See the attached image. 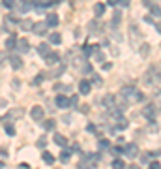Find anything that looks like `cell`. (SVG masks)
<instances>
[{"instance_id":"obj_1","label":"cell","mask_w":161,"mask_h":169,"mask_svg":"<svg viewBox=\"0 0 161 169\" xmlns=\"http://www.w3.org/2000/svg\"><path fill=\"white\" fill-rule=\"evenodd\" d=\"M120 94H122L126 100H131V102H139V100H143V94H141L135 87H124V88L120 90Z\"/></svg>"},{"instance_id":"obj_2","label":"cell","mask_w":161,"mask_h":169,"mask_svg":"<svg viewBox=\"0 0 161 169\" xmlns=\"http://www.w3.org/2000/svg\"><path fill=\"white\" fill-rule=\"evenodd\" d=\"M124 154H126L128 158H137V156H139V147H137L135 143H129V145H126Z\"/></svg>"},{"instance_id":"obj_3","label":"cell","mask_w":161,"mask_h":169,"mask_svg":"<svg viewBox=\"0 0 161 169\" xmlns=\"http://www.w3.org/2000/svg\"><path fill=\"white\" fill-rule=\"evenodd\" d=\"M161 81V73H156V70L152 68L148 73H146V83L148 85H154V83H159Z\"/></svg>"},{"instance_id":"obj_4","label":"cell","mask_w":161,"mask_h":169,"mask_svg":"<svg viewBox=\"0 0 161 169\" xmlns=\"http://www.w3.org/2000/svg\"><path fill=\"white\" fill-rule=\"evenodd\" d=\"M156 111H158V107L150 103V105H146V107L143 109V115H144L148 120H154V119H156Z\"/></svg>"},{"instance_id":"obj_5","label":"cell","mask_w":161,"mask_h":169,"mask_svg":"<svg viewBox=\"0 0 161 169\" xmlns=\"http://www.w3.org/2000/svg\"><path fill=\"white\" fill-rule=\"evenodd\" d=\"M30 115H32V119H34L36 122H41V120H43V117H45V113H43V109H41L39 105H36V107H32V111H30Z\"/></svg>"},{"instance_id":"obj_6","label":"cell","mask_w":161,"mask_h":169,"mask_svg":"<svg viewBox=\"0 0 161 169\" xmlns=\"http://www.w3.org/2000/svg\"><path fill=\"white\" fill-rule=\"evenodd\" d=\"M47 23H38V24H32V32L38 34V36H45L47 32Z\"/></svg>"},{"instance_id":"obj_7","label":"cell","mask_w":161,"mask_h":169,"mask_svg":"<svg viewBox=\"0 0 161 169\" xmlns=\"http://www.w3.org/2000/svg\"><path fill=\"white\" fill-rule=\"evenodd\" d=\"M45 60H47V64H49V66H54V64H58L60 56H58L56 53H49V55L45 56Z\"/></svg>"},{"instance_id":"obj_8","label":"cell","mask_w":161,"mask_h":169,"mask_svg":"<svg viewBox=\"0 0 161 169\" xmlns=\"http://www.w3.org/2000/svg\"><path fill=\"white\" fill-rule=\"evenodd\" d=\"M9 62H11V68H13V70H19V68L23 66V60H21V56H17V55H13V56L9 58Z\"/></svg>"},{"instance_id":"obj_9","label":"cell","mask_w":161,"mask_h":169,"mask_svg":"<svg viewBox=\"0 0 161 169\" xmlns=\"http://www.w3.org/2000/svg\"><path fill=\"white\" fill-rule=\"evenodd\" d=\"M56 105L62 107V109H66V107H69V100L66 96H56Z\"/></svg>"},{"instance_id":"obj_10","label":"cell","mask_w":161,"mask_h":169,"mask_svg":"<svg viewBox=\"0 0 161 169\" xmlns=\"http://www.w3.org/2000/svg\"><path fill=\"white\" fill-rule=\"evenodd\" d=\"M54 143H56L58 147H66V145H68V139H66L62 134H54Z\"/></svg>"},{"instance_id":"obj_11","label":"cell","mask_w":161,"mask_h":169,"mask_svg":"<svg viewBox=\"0 0 161 169\" xmlns=\"http://www.w3.org/2000/svg\"><path fill=\"white\" fill-rule=\"evenodd\" d=\"M38 53H39L41 56H47V55L51 53V49H49L47 43H39V45H38Z\"/></svg>"},{"instance_id":"obj_12","label":"cell","mask_w":161,"mask_h":169,"mask_svg":"<svg viewBox=\"0 0 161 169\" xmlns=\"http://www.w3.org/2000/svg\"><path fill=\"white\" fill-rule=\"evenodd\" d=\"M79 90H81V94H88V92H90V83L83 79V81L79 83Z\"/></svg>"},{"instance_id":"obj_13","label":"cell","mask_w":161,"mask_h":169,"mask_svg":"<svg viewBox=\"0 0 161 169\" xmlns=\"http://www.w3.org/2000/svg\"><path fill=\"white\" fill-rule=\"evenodd\" d=\"M56 24H58V15H54V13L47 15V26H56Z\"/></svg>"},{"instance_id":"obj_14","label":"cell","mask_w":161,"mask_h":169,"mask_svg":"<svg viewBox=\"0 0 161 169\" xmlns=\"http://www.w3.org/2000/svg\"><path fill=\"white\" fill-rule=\"evenodd\" d=\"M17 49H19L21 53H26V51H28V41H26L24 38L19 40V41H17Z\"/></svg>"},{"instance_id":"obj_15","label":"cell","mask_w":161,"mask_h":169,"mask_svg":"<svg viewBox=\"0 0 161 169\" xmlns=\"http://www.w3.org/2000/svg\"><path fill=\"white\" fill-rule=\"evenodd\" d=\"M103 105H105V107H114V96H113V94H107V96L103 98Z\"/></svg>"},{"instance_id":"obj_16","label":"cell","mask_w":161,"mask_h":169,"mask_svg":"<svg viewBox=\"0 0 161 169\" xmlns=\"http://www.w3.org/2000/svg\"><path fill=\"white\" fill-rule=\"evenodd\" d=\"M94 13H96L98 17H101V15L105 13V4H101V2L96 4V6H94Z\"/></svg>"},{"instance_id":"obj_17","label":"cell","mask_w":161,"mask_h":169,"mask_svg":"<svg viewBox=\"0 0 161 169\" xmlns=\"http://www.w3.org/2000/svg\"><path fill=\"white\" fill-rule=\"evenodd\" d=\"M69 158H71V151H69V149H64V151H62V154H60V160H62L64 164H68V162H69Z\"/></svg>"},{"instance_id":"obj_18","label":"cell","mask_w":161,"mask_h":169,"mask_svg":"<svg viewBox=\"0 0 161 169\" xmlns=\"http://www.w3.org/2000/svg\"><path fill=\"white\" fill-rule=\"evenodd\" d=\"M15 43H17V41H15V36H9V38L6 40V47H8V51H9V49H15Z\"/></svg>"},{"instance_id":"obj_19","label":"cell","mask_w":161,"mask_h":169,"mask_svg":"<svg viewBox=\"0 0 161 169\" xmlns=\"http://www.w3.org/2000/svg\"><path fill=\"white\" fill-rule=\"evenodd\" d=\"M43 162L51 166V164H54V156H53V154H49V152H43Z\"/></svg>"},{"instance_id":"obj_20","label":"cell","mask_w":161,"mask_h":169,"mask_svg":"<svg viewBox=\"0 0 161 169\" xmlns=\"http://www.w3.org/2000/svg\"><path fill=\"white\" fill-rule=\"evenodd\" d=\"M150 9H152V15H154V17H161V8H159V6L150 4Z\"/></svg>"},{"instance_id":"obj_21","label":"cell","mask_w":161,"mask_h":169,"mask_svg":"<svg viewBox=\"0 0 161 169\" xmlns=\"http://www.w3.org/2000/svg\"><path fill=\"white\" fill-rule=\"evenodd\" d=\"M49 40H51V43H60V41H62V38H60V34H58V32L51 34V36H49Z\"/></svg>"},{"instance_id":"obj_22","label":"cell","mask_w":161,"mask_h":169,"mask_svg":"<svg viewBox=\"0 0 161 169\" xmlns=\"http://www.w3.org/2000/svg\"><path fill=\"white\" fill-rule=\"evenodd\" d=\"M92 53H94V45H84V47H83V55H84V56H88V55H92Z\"/></svg>"},{"instance_id":"obj_23","label":"cell","mask_w":161,"mask_h":169,"mask_svg":"<svg viewBox=\"0 0 161 169\" xmlns=\"http://www.w3.org/2000/svg\"><path fill=\"white\" fill-rule=\"evenodd\" d=\"M120 19H122V13H120V11H114V15H113V26H114V24H118V23H120Z\"/></svg>"},{"instance_id":"obj_24","label":"cell","mask_w":161,"mask_h":169,"mask_svg":"<svg viewBox=\"0 0 161 169\" xmlns=\"http://www.w3.org/2000/svg\"><path fill=\"white\" fill-rule=\"evenodd\" d=\"M43 126H45V130H54V126H56V122H54V120L51 119V120H45V124H43Z\"/></svg>"},{"instance_id":"obj_25","label":"cell","mask_w":161,"mask_h":169,"mask_svg":"<svg viewBox=\"0 0 161 169\" xmlns=\"http://www.w3.org/2000/svg\"><path fill=\"white\" fill-rule=\"evenodd\" d=\"M6 134H8V135H15V128H13L11 124H8V126H6Z\"/></svg>"},{"instance_id":"obj_26","label":"cell","mask_w":161,"mask_h":169,"mask_svg":"<svg viewBox=\"0 0 161 169\" xmlns=\"http://www.w3.org/2000/svg\"><path fill=\"white\" fill-rule=\"evenodd\" d=\"M113 167L122 169V167H124V162H122V160H114V162H113Z\"/></svg>"},{"instance_id":"obj_27","label":"cell","mask_w":161,"mask_h":169,"mask_svg":"<svg viewBox=\"0 0 161 169\" xmlns=\"http://www.w3.org/2000/svg\"><path fill=\"white\" fill-rule=\"evenodd\" d=\"M118 128H120V130H124V128H128V122H126L124 119H118Z\"/></svg>"},{"instance_id":"obj_28","label":"cell","mask_w":161,"mask_h":169,"mask_svg":"<svg viewBox=\"0 0 161 169\" xmlns=\"http://www.w3.org/2000/svg\"><path fill=\"white\" fill-rule=\"evenodd\" d=\"M32 9V4H23L21 6V11H30Z\"/></svg>"},{"instance_id":"obj_29","label":"cell","mask_w":161,"mask_h":169,"mask_svg":"<svg viewBox=\"0 0 161 169\" xmlns=\"http://www.w3.org/2000/svg\"><path fill=\"white\" fill-rule=\"evenodd\" d=\"M107 147H109V141L107 139H101L99 141V149H107Z\"/></svg>"},{"instance_id":"obj_30","label":"cell","mask_w":161,"mask_h":169,"mask_svg":"<svg viewBox=\"0 0 161 169\" xmlns=\"http://www.w3.org/2000/svg\"><path fill=\"white\" fill-rule=\"evenodd\" d=\"M4 6L6 8H13L15 6V0H4Z\"/></svg>"},{"instance_id":"obj_31","label":"cell","mask_w":161,"mask_h":169,"mask_svg":"<svg viewBox=\"0 0 161 169\" xmlns=\"http://www.w3.org/2000/svg\"><path fill=\"white\" fill-rule=\"evenodd\" d=\"M118 4H120V6H124V8H128V6L131 4V0H118Z\"/></svg>"},{"instance_id":"obj_32","label":"cell","mask_w":161,"mask_h":169,"mask_svg":"<svg viewBox=\"0 0 161 169\" xmlns=\"http://www.w3.org/2000/svg\"><path fill=\"white\" fill-rule=\"evenodd\" d=\"M21 26L23 28H32V23L30 21H24V23H21Z\"/></svg>"},{"instance_id":"obj_33","label":"cell","mask_w":161,"mask_h":169,"mask_svg":"<svg viewBox=\"0 0 161 169\" xmlns=\"http://www.w3.org/2000/svg\"><path fill=\"white\" fill-rule=\"evenodd\" d=\"M159 167H161L159 162H152V164H150V169H159Z\"/></svg>"},{"instance_id":"obj_34","label":"cell","mask_w":161,"mask_h":169,"mask_svg":"<svg viewBox=\"0 0 161 169\" xmlns=\"http://www.w3.org/2000/svg\"><path fill=\"white\" fill-rule=\"evenodd\" d=\"M96 60H98V62H103V55L98 53V51H96Z\"/></svg>"},{"instance_id":"obj_35","label":"cell","mask_w":161,"mask_h":169,"mask_svg":"<svg viewBox=\"0 0 161 169\" xmlns=\"http://www.w3.org/2000/svg\"><path fill=\"white\" fill-rule=\"evenodd\" d=\"M45 145H47V141H45V139H43V137H41V139H39V141H38V147H41V149H43V147H45Z\"/></svg>"},{"instance_id":"obj_36","label":"cell","mask_w":161,"mask_h":169,"mask_svg":"<svg viewBox=\"0 0 161 169\" xmlns=\"http://www.w3.org/2000/svg\"><path fill=\"white\" fill-rule=\"evenodd\" d=\"M148 158H150L148 154H143V156H141V162H143V164H146V162H148Z\"/></svg>"},{"instance_id":"obj_37","label":"cell","mask_w":161,"mask_h":169,"mask_svg":"<svg viewBox=\"0 0 161 169\" xmlns=\"http://www.w3.org/2000/svg\"><path fill=\"white\" fill-rule=\"evenodd\" d=\"M41 81H43V77H41V75H38V77L34 79V85H38V83H41Z\"/></svg>"},{"instance_id":"obj_38","label":"cell","mask_w":161,"mask_h":169,"mask_svg":"<svg viewBox=\"0 0 161 169\" xmlns=\"http://www.w3.org/2000/svg\"><path fill=\"white\" fill-rule=\"evenodd\" d=\"M94 83H96V85H101V79H99L98 75H94Z\"/></svg>"},{"instance_id":"obj_39","label":"cell","mask_w":161,"mask_h":169,"mask_svg":"<svg viewBox=\"0 0 161 169\" xmlns=\"http://www.w3.org/2000/svg\"><path fill=\"white\" fill-rule=\"evenodd\" d=\"M120 152H122V151H120V149H113V156H118V154H120Z\"/></svg>"},{"instance_id":"obj_40","label":"cell","mask_w":161,"mask_h":169,"mask_svg":"<svg viewBox=\"0 0 161 169\" xmlns=\"http://www.w3.org/2000/svg\"><path fill=\"white\" fill-rule=\"evenodd\" d=\"M111 68H113V64H109V62H107V64H103V70H111Z\"/></svg>"},{"instance_id":"obj_41","label":"cell","mask_w":161,"mask_h":169,"mask_svg":"<svg viewBox=\"0 0 161 169\" xmlns=\"http://www.w3.org/2000/svg\"><path fill=\"white\" fill-rule=\"evenodd\" d=\"M19 167H21V169H28L30 166H28V164H19Z\"/></svg>"},{"instance_id":"obj_42","label":"cell","mask_w":161,"mask_h":169,"mask_svg":"<svg viewBox=\"0 0 161 169\" xmlns=\"http://www.w3.org/2000/svg\"><path fill=\"white\" fill-rule=\"evenodd\" d=\"M156 30H158V32H159V34H161V21H159V23H158V24H156Z\"/></svg>"},{"instance_id":"obj_43","label":"cell","mask_w":161,"mask_h":169,"mask_svg":"<svg viewBox=\"0 0 161 169\" xmlns=\"http://www.w3.org/2000/svg\"><path fill=\"white\" fill-rule=\"evenodd\" d=\"M109 4H111V6H116V4H118V0H109Z\"/></svg>"},{"instance_id":"obj_44","label":"cell","mask_w":161,"mask_h":169,"mask_svg":"<svg viewBox=\"0 0 161 169\" xmlns=\"http://www.w3.org/2000/svg\"><path fill=\"white\" fill-rule=\"evenodd\" d=\"M2 64H4V55L0 53V66H2Z\"/></svg>"},{"instance_id":"obj_45","label":"cell","mask_w":161,"mask_h":169,"mask_svg":"<svg viewBox=\"0 0 161 169\" xmlns=\"http://www.w3.org/2000/svg\"><path fill=\"white\" fill-rule=\"evenodd\" d=\"M32 2H34V4H36V6H38V4H39V0H32Z\"/></svg>"},{"instance_id":"obj_46","label":"cell","mask_w":161,"mask_h":169,"mask_svg":"<svg viewBox=\"0 0 161 169\" xmlns=\"http://www.w3.org/2000/svg\"><path fill=\"white\" fill-rule=\"evenodd\" d=\"M0 167H4V162H0Z\"/></svg>"},{"instance_id":"obj_47","label":"cell","mask_w":161,"mask_h":169,"mask_svg":"<svg viewBox=\"0 0 161 169\" xmlns=\"http://www.w3.org/2000/svg\"><path fill=\"white\" fill-rule=\"evenodd\" d=\"M58 2H62V0H58Z\"/></svg>"}]
</instances>
